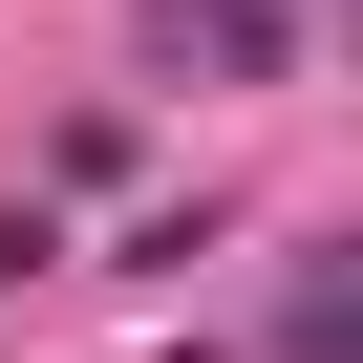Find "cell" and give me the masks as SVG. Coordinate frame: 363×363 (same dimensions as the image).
<instances>
[{"label": "cell", "mask_w": 363, "mask_h": 363, "mask_svg": "<svg viewBox=\"0 0 363 363\" xmlns=\"http://www.w3.org/2000/svg\"><path fill=\"white\" fill-rule=\"evenodd\" d=\"M171 86H299V0H150Z\"/></svg>", "instance_id": "cell-1"}, {"label": "cell", "mask_w": 363, "mask_h": 363, "mask_svg": "<svg viewBox=\"0 0 363 363\" xmlns=\"http://www.w3.org/2000/svg\"><path fill=\"white\" fill-rule=\"evenodd\" d=\"M278 363H363V320H342V257H299V299H278Z\"/></svg>", "instance_id": "cell-2"}, {"label": "cell", "mask_w": 363, "mask_h": 363, "mask_svg": "<svg viewBox=\"0 0 363 363\" xmlns=\"http://www.w3.org/2000/svg\"><path fill=\"white\" fill-rule=\"evenodd\" d=\"M43 257H65V214H43V193H0V278H43Z\"/></svg>", "instance_id": "cell-3"}]
</instances>
